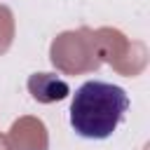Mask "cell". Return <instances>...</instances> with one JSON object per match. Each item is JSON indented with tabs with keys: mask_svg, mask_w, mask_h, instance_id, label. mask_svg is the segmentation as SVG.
I'll return each instance as SVG.
<instances>
[{
	"mask_svg": "<svg viewBox=\"0 0 150 150\" xmlns=\"http://www.w3.org/2000/svg\"><path fill=\"white\" fill-rule=\"evenodd\" d=\"M129 110V94L110 82L89 80L70 101V127L77 136L103 141L122 124Z\"/></svg>",
	"mask_w": 150,
	"mask_h": 150,
	"instance_id": "6da1fadb",
	"label": "cell"
},
{
	"mask_svg": "<svg viewBox=\"0 0 150 150\" xmlns=\"http://www.w3.org/2000/svg\"><path fill=\"white\" fill-rule=\"evenodd\" d=\"M28 91L38 103H54V101H63L70 94V87L66 80L52 73H35L28 77Z\"/></svg>",
	"mask_w": 150,
	"mask_h": 150,
	"instance_id": "7a4b0ae2",
	"label": "cell"
}]
</instances>
